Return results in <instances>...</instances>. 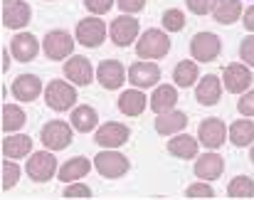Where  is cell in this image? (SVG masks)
Wrapping results in <instances>:
<instances>
[{"label":"cell","mask_w":254,"mask_h":200,"mask_svg":"<svg viewBox=\"0 0 254 200\" xmlns=\"http://www.w3.org/2000/svg\"><path fill=\"white\" fill-rule=\"evenodd\" d=\"M170 52V37L166 30L151 27L136 40V55L141 60H161Z\"/></svg>","instance_id":"obj_1"},{"label":"cell","mask_w":254,"mask_h":200,"mask_svg":"<svg viewBox=\"0 0 254 200\" xmlns=\"http://www.w3.org/2000/svg\"><path fill=\"white\" fill-rule=\"evenodd\" d=\"M77 84H72L69 79H52L45 89V101L52 111H67V109H74L77 104Z\"/></svg>","instance_id":"obj_2"},{"label":"cell","mask_w":254,"mask_h":200,"mask_svg":"<svg viewBox=\"0 0 254 200\" xmlns=\"http://www.w3.org/2000/svg\"><path fill=\"white\" fill-rule=\"evenodd\" d=\"M72 138H74V126L67 124V121H62V119L47 121L42 126V131H40V141L50 151H62V148L72 146Z\"/></svg>","instance_id":"obj_3"},{"label":"cell","mask_w":254,"mask_h":200,"mask_svg":"<svg viewBox=\"0 0 254 200\" xmlns=\"http://www.w3.org/2000/svg\"><path fill=\"white\" fill-rule=\"evenodd\" d=\"M138 32H141V25H138V20L133 17V15H119V17H114L111 20V25H109V37H111V42L116 45V47H128V45H133L136 40H138Z\"/></svg>","instance_id":"obj_4"},{"label":"cell","mask_w":254,"mask_h":200,"mask_svg":"<svg viewBox=\"0 0 254 200\" xmlns=\"http://www.w3.org/2000/svg\"><path fill=\"white\" fill-rule=\"evenodd\" d=\"M222 52V40L215 32H197L190 40V55L195 62H215Z\"/></svg>","instance_id":"obj_5"},{"label":"cell","mask_w":254,"mask_h":200,"mask_svg":"<svg viewBox=\"0 0 254 200\" xmlns=\"http://www.w3.org/2000/svg\"><path fill=\"white\" fill-rule=\"evenodd\" d=\"M94 168L104 176V178H121L128 173L131 163L124 153H119L116 148H106L101 153L94 156Z\"/></svg>","instance_id":"obj_6"},{"label":"cell","mask_w":254,"mask_h":200,"mask_svg":"<svg viewBox=\"0 0 254 200\" xmlns=\"http://www.w3.org/2000/svg\"><path fill=\"white\" fill-rule=\"evenodd\" d=\"M57 171H60V166H57V158L50 148L37 151L27 158V178L35 183H47L50 178H55Z\"/></svg>","instance_id":"obj_7"},{"label":"cell","mask_w":254,"mask_h":200,"mask_svg":"<svg viewBox=\"0 0 254 200\" xmlns=\"http://www.w3.org/2000/svg\"><path fill=\"white\" fill-rule=\"evenodd\" d=\"M252 82L254 74L250 65H245V62H232L222 72V84H225V92H230V94H245L247 89H252Z\"/></svg>","instance_id":"obj_8"},{"label":"cell","mask_w":254,"mask_h":200,"mask_svg":"<svg viewBox=\"0 0 254 200\" xmlns=\"http://www.w3.org/2000/svg\"><path fill=\"white\" fill-rule=\"evenodd\" d=\"M42 52L47 60H67L74 52V37L67 30H50L42 40Z\"/></svg>","instance_id":"obj_9"},{"label":"cell","mask_w":254,"mask_h":200,"mask_svg":"<svg viewBox=\"0 0 254 200\" xmlns=\"http://www.w3.org/2000/svg\"><path fill=\"white\" fill-rule=\"evenodd\" d=\"M197 138H200V143L205 146V148H220L227 138H230V126H225V121L222 119H217V116H210V119H205V121H200V126H197Z\"/></svg>","instance_id":"obj_10"},{"label":"cell","mask_w":254,"mask_h":200,"mask_svg":"<svg viewBox=\"0 0 254 200\" xmlns=\"http://www.w3.org/2000/svg\"><path fill=\"white\" fill-rule=\"evenodd\" d=\"M158 79H161V67L156 62H151V60H141V62H133L128 67V82L136 89L158 87Z\"/></svg>","instance_id":"obj_11"},{"label":"cell","mask_w":254,"mask_h":200,"mask_svg":"<svg viewBox=\"0 0 254 200\" xmlns=\"http://www.w3.org/2000/svg\"><path fill=\"white\" fill-rule=\"evenodd\" d=\"M74 37H77L79 45L94 50V47H99L106 40V22L99 20L96 15L94 17H84V20H79V25L74 30Z\"/></svg>","instance_id":"obj_12"},{"label":"cell","mask_w":254,"mask_h":200,"mask_svg":"<svg viewBox=\"0 0 254 200\" xmlns=\"http://www.w3.org/2000/svg\"><path fill=\"white\" fill-rule=\"evenodd\" d=\"M126 77H128V72H126V67H124L119 60H104V62L96 67V79H99V84H101L104 89H109V92L121 89L124 82H128Z\"/></svg>","instance_id":"obj_13"},{"label":"cell","mask_w":254,"mask_h":200,"mask_svg":"<svg viewBox=\"0 0 254 200\" xmlns=\"http://www.w3.org/2000/svg\"><path fill=\"white\" fill-rule=\"evenodd\" d=\"M131 136V129L126 124H119V121H106L104 126L96 129L94 133V141L101 146V148H119L128 141Z\"/></svg>","instance_id":"obj_14"},{"label":"cell","mask_w":254,"mask_h":200,"mask_svg":"<svg viewBox=\"0 0 254 200\" xmlns=\"http://www.w3.org/2000/svg\"><path fill=\"white\" fill-rule=\"evenodd\" d=\"M64 77L72 82V84H77V87H89L91 82H94V67H91V62L86 60L84 55H72L67 62H64Z\"/></svg>","instance_id":"obj_15"},{"label":"cell","mask_w":254,"mask_h":200,"mask_svg":"<svg viewBox=\"0 0 254 200\" xmlns=\"http://www.w3.org/2000/svg\"><path fill=\"white\" fill-rule=\"evenodd\" d=\"M40 52V42L32 32H17L12 40H10V55L17 60V62H32Z\"/></svg>","instance_id":"obj_16"},{"label":"cell","mask_w":254,"mask_h":200,"mask_svg":"<svg viewBox=\"0 0 254 200\" xmlns=\"http://www.w3.org/2000/svg\"><path fill=\"white\" fill-rule=\"evenodd\" d=\"M195 178L200 181H217L222 173H225V158L215 151L210 153H202L197 161H195Z\"/></svg>","instance_id":"obj_17"},{"label":"cell","mask_w":254,"mask_h":200,"mask_svg":"<svg viewBox=\"0 0 254 200\" xmlns=\"http://www.w3.org/2000/svg\"><path fill=\"white\" fill-rule=\"evenodd\" d=\"M30 17H32V7L25 0H10L2 7V27L20 30L30 22Z\"/></svg>","instance_id":"obj_18"},{"label":"cell","mask_w":254,"mask_h":200,"mask_svg":"<svg viewBox=\"0 0 254 200\" xmlns=\"http://www.w3.org/2000/svg\"><path fill=\"white\" fill-rule=\"evenodd\" d=\"M222 97V79L217 74H205L195 84V99L202 106H215Z\"/></svg>","instance_id":"obj_19"},{"label":"cell","mask_w":254,"mask_h":200,"mask_svg":"<svg viewBox=\"0 0 254 200\" xmlns=\"http://www.w3.org/2000/svg\"><path fill=\"white\" fill-rule=\"evenodd\" d=\"M42 92V79L37 74H17L12 82V97L17 101H35Z\"/></svg>","instance_id":"obj_20"},{"label":"cell","mask_w":254,"mask_h":200,"mask_svg":"<svg viewBox=\"0 0 254 200\" xmlns=\"http://www.w3.org/2000/svg\"><path fill=\"white\" fill-rule=\"evenodd\" d=\"M197 151H200V138H195V136H190V133H183V131H180V133H175L168 141V153L175 156V158L190 161V158L197 156Z\"/></svg>","instance_id":"obj_21"},{"label":"cell","mask_w":254,"mask_h":200,"mask_svg":"<svg viewBox=\"0 0 254 200\" xmlns=\"http://www.w3.org/2000/svg\"><path fill=\"white\" fill-rule=\"evenodd\" d=\"M153 126H156V131H158L161 136H175V133H180V131L188 126V116H185V111L170 109V111L158 114V119H156Z\"/></svg>","instance_id":"obj_22"},{"label":"cell","mask_w":254,"mask_h":200,"mask_svg":"<svg viewBox=\"0 0 254 200\" xmlns=\"http://www.w3.org/2000/svg\"><path fill=\"white\" fill-rule=\"evenodd\" d=\"M27 153H32V138L25 133H5L2 138V156L5 158H25Z\"/></svg>","instance_id":"obj_23"},{"label":"cell","mask_w":254,"mask_h":200,"mask_svg":"<svg viewBox=\"0 0 254 200\" xmlns=\"http://www.w3.org/2000/svg\"><path fill=\"white\" fill-rule=\"evenodd\" d=\"M116 106H119V111L124 116H141L146 111V94L141 89H136V87L133 89H126V92L119 94Z\"/></svg>","instance_id":"obj_24"},{"label":"cell","mask_w":254,"mask_h":200,"mask_svg":"<svg viewBox=\"0 0 254 200\" xmlns=\"http://www.w3.org/2000/svg\"><path fill=\"white\" fill-rule=\"evenodd\" d=\"M173 82H175V87H180V89L195 87V84L200 82L197 62H195V60H180V62L173 67Z\"/></svg>","instance_id":"obj_25"},{"label":"cell","mask_w":254,"mask_h":200,"mask_svg":"<svg viewBox=\"0 0 254 200\" xmlns=\"http://www.w3.org/2000/svg\"><path fill=\"white\" fill-rule=\"evenodd\" d=\"M89 171H91V161L84 158V156H74V158H69V161L57 171V178H60L62 183H74V181H79V178H86Z\"/></svg>","instance_id":"obj_26"},{"label":"cell","mask_w":254,"mask_h":200,"mask_svg":"<svg viewBox=\"0 0 254 200\" xmlns=\"http://www.w3.org/2000/svg\"><path fill=\"white\" fill-rule=\"evenodd\" d=\"M148 99H151L148 101L151 111L163 114V111L175 109V104H178V89H175L173 84H161V87H156V89H153V94H151Z\"/></svg>","instance_id":"obj_27"},{"label":"cell","mask_w":254,"mask_h":200,"mask_svg":"<svg viewBox=\"0 0 254 200\" xmlns=\"http://www.w3.org/2000/svg\"><path fill=\"white\" fill-rule=\"evenodd\" d=\"M212 17L220 25H235L242 17V2L240 0H217L212 7Z\"/></svg>","instance_id":"obj_28"},{"label":"cell","mask_w":254,"mask_h":200,"mask_svg":"<svg viewBox=\"0 0 254 200\" xmlns=\"http://www.w3.org/2000/svg\"><path fill=\"white\" fill-rule=\"evenodd\" d=\"M72 126H74V131H79V133H89V131H94L96 126H99V114H96V109L94 106H74L72 109Z\"/></svg>","instance_id":"obj_29"},{"label":"cell","mask_w":254,"mask_h":200,"mask_svg":"<svg viewBox=\"0 0 254 200\" xmlns=\"http://www.w3.org/2000/svg\"><path fill=\"white\" fill-rule=\"evenodd\" d=\"M230 141L232 146L237 148H245V146H252L254 143V124L245 116V119H237L232 126H230Z\"/></svg>","instance_id":"obj_30"},{"label":"cell","mask_w":254,"mask_h":200,"mask_svg":"<svg viewBox=\"0 0 254 200\" xmlns=\"http://www.w3.org/2000/svg\"><path fill=\"white\" fill-rule=\"evenodd\" d=\"M25 111L17 106V104H5L2 106V121H0V126H2V131L5 133H15V131H20L22 126H25Z\"/></svg>","instance_id":"obj_31"},{"label":"cell","mask_w":254,"mask_h":200,"mask_svg":"<svg viewBox=\"0 0 254 200\" xmlns=\"http://www.w3.org/2000/svg\"><path fill=\"white\" fill-rule=\"evenodd\" d=\"M227 196L235 200L254 198V181L250 176H237V178H232L230 186H227Z\"/></svg>","instance_id":"obj_32"},{"label":"cell","mask_w":254,"mask_h":200,"mask_svg":"<svg viewBox=\"0 0 254 200\" xmlns=\"http://www.w3.org/2000/svg\"><path fill=\"white\" fill-rule=\"evenodd\" d=\"M161 22H163L166 32H180V30L185 27V12H183L180 7H168V10L163 12Z\"/></svg>","instance_id":"obj_33"},{"label":"cell","mask_w":254,"mask_h":200,"mask_svg":"<svg viewBox=\"0 0 254 200\" xmlns=\"http://www.w3.org/2000/svg\"><path fill=\"white\" fill-rule=\"evenodd\" d=\"M17 181H20V166H17L12 158H10V161L5 158V161H2V183H0L2 191H5V193L12 191V188L17 186Z\"/></svg>","instance_id":"obj_34"},{"label":"cell","mask_w":254,"mask_h":200,"mask_svg":"<svg viewBox=\"0 0 254 200\" xmlns=\"http://www.w3.org/2000/svg\"><path fill=\"white\" fill-rule=\"evenodd\" d=\"M185 198H215V191H212V186H210V181H197V183H192V186H188L185 188Z\"/></svg>","instance_id":"obj_35"},{"label":"cell","mask_w":254,"mask_h":200,"mask_svg":"<svg viewBox=\"0 0 254 200\" xmlns=\"http://www.w3.org/2000/svg\"><path fill=\"white\" fill-rule=\"evenodd\" d=\"M64 198H91V188L74 181V183H64Z\"/></svg>","instance_id":"obj_36"},{"label":"cell","mask_w":254,"mask_h":200,"mask_svg":"<svg viewBox=\"0 0 254 200\" xmlns=\"http://www.w3.org/2000/svg\"><path fill=\"white\" fill-rule=\"evenodd\" d=\"M215 2L217 0H185V5H188V10L192 15H210L212 7H215Z\"/></svg>","instance_id":"obj_37"},{"label":"cell","mask_w":254,"mask_h":200,"mask_svg":"<svg viewBox=\"0 0 254 200\" xmlns=\"http://www.w3.org/2000/svg\"><path fill=\"white\" fill-rule=\"evenodd\" d=\"M240 60H245V65L254 67V32L242 40V45H240Z\"/></svg>","instance_id":"obj_38"},{"label":"cell","mask_w":254,"mask_h":200,"mask_svg":"<svg viewBox=\"0 0 254 200\" xmlns=\"http://www.w3.org/2000/svg\"><path fill=\"white\" fill-rule=\"evenodd\" d=\"M237 111L242 114V116H254V89H247L242 97H240V101H237Z\"/></svg>","instance_id":"obj_39"},{"label":"cell","mask_w":254,"mask_h":200,"mask_svg":"<svg viewBox=\"0 0 254 200\" xmlns=\"http://www.w3.org/2000/svg\"><path fill=\"white\" fill-rule=\"evenodd\" d=\"M116 5V0H84V7L91 15H104Z\"/></svg>","instance_id":"obj_40"},{"label":"cell","mask_w":254,"mask_h":200,"mask_svg":"<svg viewBox=\"0 0 254 200\" xmlns=\"http://www.w3.org/2000/svg\"><path fill=\"white\" fill-rule=\"evenodd\" d=\"M116 5L121 7V12L133 15V12H141L146 7V0H116Z\"/></svg>","instance_id":"obj_41"},{"label":"cell","mask_w":254,"mask_h":200,"mask_svg":"<svg viewBox=\"0 0 254 200\" xmlns=\"http://www.w3.org/2000/svg\"><path fill=\"white\" fill-rule=\"evenodd\" d=\"M242 22H245V30L247 32H254V5H250L242 15Z\"/></svg>","instance_id":"obj_42"},{"label":"cell","mask_w":254,"mask_h":200,"mask_svg":"<svg viewBox=\"0 0 254 200\" xmlns=\"http://www.w3.org/2000/svg\"><path fill=\"white\" fill-rule=\"evenodd\" d=\"M10 69V55H7V47L2 50V72H7Z\"/></svg>","instance_id":"obj_43"},{"label":"cell","mask_w":254,"mask_h":200,"mask_svg":"<svg viewBox=\"0 0 254 200\" xmlns=\"http://www.w3.org/2000/svg\"><path fill=\"white\" fill-rule=\"evenodd\" d=\"M250 158H252V163H254V143H252V151H250Z\"/></svg>","instance_id":"obj_44"},{"label":"cell","mask_w":254,"mask_h":200,"mask_svg":"<svg viewBox=\"0 0 254 200\" xmlns=\"http://www.w3.org/2000/svg\"><path fill=\"white\" fill-rule=\"evenodd\" d=\"M5 2H10V0H5Z\"/></svg>","instance_id":"obj_45"}]
</instances>
